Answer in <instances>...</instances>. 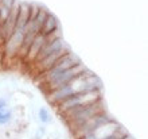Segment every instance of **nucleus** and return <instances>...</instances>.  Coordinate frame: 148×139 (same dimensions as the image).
<instances>
[{"instance_id":"obj_4","label":"nucleus","mask_w":148,"mask_h":139,"mask_svg":"<svg viewBox=\"0 0 148 139\" xmlns=\"http://www.w3.org/2000/svg\"><path fill=\"white\" fill-rule=\"evenodd\" d=\"M85 69L86 68L79 62V64H77V65L71 66V68H69V69H66V70H63L62 73H59L55 78H53L51 81L47 82L50 92L51 91H54V89H57V88H59V86H62V85L67 84V82H70L73 78H75L78 74H81Z\"/></svg>"},{"instance_id":"obj_14","label":"nucleus","mask_w":148,"mask_h":139,"mask_svg":"<svg viewBox=\"0 0 148 139\" xmlns=\"http://www.w3.org/2000/svg\"><path fill=\"white\" fill-rule=\"evenodd\" d=\"M124 139H132V138H131V136H129V135H127V136H125Z\"/></svg>"},{"instance_id":"obj_5","label":"nucleus","mask_w":148,"mask_h":139,"mask_svg":"<svg viewBox=\"0 0 148 139\" xmlns=\"http://www.w3.org/2000/svg\"><path fill=\"white\" fill-rule=\"evenodd\" d=\"M110 118L106 113H104V112H100V113H97V115L92 116L89 120H86L85 123H82L81 126H78L77 128H74V134H75V136L77 138H81L82 135H85V134H88V132L90 131H94L96 128L101 127L102 124L108 123V122H110Z\"/></svg>"},{"instance_id":"obj_13","label":"nucleus","mask_w":148,"mask_h":139,"mask_svg":"<svg viewBox=\"0 0 148 139\" xmlns=\"http://www.w3.org/2000/svg\"><path fill=\"white\" fill-rule=\"evenodd\" d=\"M38 118H39V120H40L42 123H50V122H51V116H50V113H49V111H47L46 108H40V109H39Z\"/></svg>"},{"instance_id":"obj_11","label":"nucleus","mask_w":148,"mask_h":139,"mask_svg":"<svg viewBox=\"0 0 148 139\" xmlns=\"http://www.w3.org/2000/svg\"><path fill=\"white\" fill-rule=\"evenodd\" d=\"M12 112L11 109L7 107V103L5 100L0 99V124H5L11 120Z\"/></svg>"},{"instance_id":"obj_10","label":"nucleus","mask_w":148,"mask_h":139,"mask_svg":"<svg viewBox=\"0 0 148 139\" xmlns=\"http://www.w3.org/2000/svg\"><path fill=\"white\" fill-rule=\"evenodd\" d=\"M46 38L47 37H45V35L42 34H38L35 37V38L32 39L31 45H30V49H28V57L31 58V59H35L36 55H38V53L40 51V49L43 47V45H45V42H46Z\"/></svg>"},{"instance_id":"obj_7","label":"nucleus","mask_w":148,"mask_h":139,"mask_svg":"<svg viewBox=\"0 0 148 139\" xmlns=\"http://www.w3.org/2000/svg\"><path fill=\"white\" fill-rule=\"evenodd\" d=\"M119 127H120V124L112 119L108 123L102 124L101 127L96 128L94 131L88 132V134L82 135L81 138H78V139H102V138H105V136L110 135V134H113Z\"/></svg>"},{"instance_id":"obj_6","label":"nucleus","mask_w":148,"mask_h":139,"mask_svg":"<svg viewBox=\"0 0 148 139\" xmlns=\"http://www.w3.org/2000/svg\"><path fill=\"white\" fill-rule=\"evenodd\" d=\"M63 49H66V45H65V42H63V39L61 37H55V38H51V39H49V37H47L46 42H45L43 47L40 49V51L38 53L35 61L36 62L42 61L46 57L54 54V53H58V51L63 50Z\"/></svg>"},{"instance_id":"obj_8","label":"nucleus","mask_w":148,"mask_h":139,"mask_svg":"<svg viewBox=\"0 0 148 139\" xmlns=\"http://www.w3.org/2000/svg\"><path fill=\"white\" fill-rule=\"evenodd\" d=\"M58 28V22L55 19L54 15H51V14H47L46 15V19L43 22L42 24V28L39 31V34L45 35V37H50L53 33H55Z\"/></svg>"},{"instance_id":"obj_9","label":"nucleus","mask_w":148,"mask_h":139,"mask_svg":"<svg viewBox=\"0 0 148 139\" xmlns=\"http://www.w3.org/2000/svg\"><path fill=\"white\" fill-rule=\"evenodd\" d=\"M66 53H69V51H67V49H63V50L58 51V53H54V54L49 55V57H46L45 59H42V61H39L40 70H42L43 73H45V72H47V70L50 69V68H53V65H54L55 62L58 61L59 58L62 57L63 54H66Z\"/></svg>"},{"instance_id":"obj_2","label":"nucleus","mask_w":148,"mask_h":139,"mask_svg":"<svg viewBox=\"0 0 148 139\" xmlns=\"http://www.w3.org/2000/svg\"><path fill=\"white\" fill-rule=\"evenodd\" d=\"M101 100V93L100 91H90V92H81L75 93L73 96H70L69 99L63 100L62 103H59V109L62 112H67L73 108L77 107H82L86 104H92L94 101Z\"/></svg>"},{"instance_id":"obj_3","label":"nucleus","mask_w":148,"mask_h":139,"mask_svg":"<svg viewBox=\"0 0 148 139\" xmlns=\"http://www.w3.org/2000/svg\"><path fill=\"white\" fill-rule=\"evenodd\" d=\"M79 62H81V61H79V58H78L77 55L71 54V53H66V54H63L62 57L59 58L58 61L53 65V68H50L47 72H45L46 81L47 82L51 81V80L57 77L59 73H62L63 70L69 69V68H71V66H74V65H77V64H79Z\"/></svg>"},{"instance_id":"obj_12","label":"nucleus","mask_w":148,"mask_h":139,"mask_svg":"<svg viewBox=\"0 0 148 139\" xmlns=\"http://www.w3.org/2000/svg\"><path fill=\"white\" fill-rule=\"evenodd\" d=\"M127 135H128V134H127V131H125L124 128L120 126V127L117 128L113 134H110V135L105 136V138H102V139H124Z\"/></svg>"},{"instance_id":"obj_1","label":"nucleus","mask_w":148,"mask_h":139,"mask_svg":"<svg viewBox=\"0 0 148 139\" xmlns=\"http://www.w3.org/2000/svg\"><path fill=\"white\" fill-rule=\"evenodd\" d=\"M100 112H102V104L101 100H97L92 103V104H86L82 105V107L73 108L67 112H63V115L70 122L73 128H77L78 126H81L82 123H85L86 120H89L92 116L97 115Z\"/></svg>"}]
</instances>
